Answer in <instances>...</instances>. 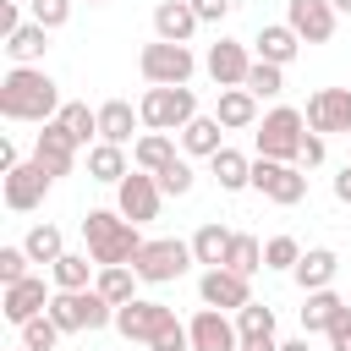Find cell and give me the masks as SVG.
I'll use <instances>...</instances> for the list:
<instances>
[{"label": "cell", "mask_w": 351, "mask_h": 351, "mask_svg": "<svg viewBox=\"0 0 351 351\" xmlns=\"http://www.w3.org/2000/svg\"><path fill=\"white\" fill-rule=\"evenodd\" d=\"M0 115L5 121H38L49 126L60 115V88L44 66H11L0 77Z\"/></svg>", "instance_id": "cell-1"}, {"label": "cell", "mask_w": 351, "mask_h": 351, "mask_svg": "<svg viewBox=\"0 0 351 351\" xmlns=\"http://www.w3.org/2000/svg\"><path fill=\"white\" fill-rule=\"evenodd\" d=\"M82 252L99 263V269H115V263H132L143 252V225H132L121 208H88L82 214Z\"/></svg>", "instance_id": "cell-2"}, {"label": "cell", "mask_w": 351, "mask_h": 351, "mask_svg": "<svg viewBox=\"0 0 351 351\" xmlns=\"http://www.w3.org/2000/svg\"><path fill=\"white\" fill-rule=\"evenodd\" d=\"M252 143H258V159L296 165V159H302V143H307V115H302V110H291V104H274V110L258 121Z\"/></svg>", "instance_id": "cell-3"}, {"label": "cell", "mask_w": 351, "mask_h": 351, "mask_svg": "<svg viewBox=\"0 0 351 351\" xmlns=\"http://www.w3.org/2000/svg\"><path fill=\"white\" fill-rule=\"evenodd\" d=\"M137 71H143L148 88H186L192 71H197V55H192V44H165V38H154V44H143Z\"/></svg>", "instance_id": "cell-4"}, {"label": "cell", "mask_w": 351, "mask_h": 351, "mask_svg": "<svg viewBox=\"0 0 351 351\" xmlns=\"http://www.w3.org/2000/svg\"><path fill=\"white\" fill-rule=\"evenodd\" d=\"M137 115L148 132H186V121H197V93L192 88H143Z\"/></svg>", "instance_id": "cell-5"}, {"label": "cell", "mask_w": 351, "mask_h": 351, "mask_svg": "<svg viewBox=\"0 0 351 351\" xmlns=\"http://www.w3.org/2000/svg\"><path fill=\"white\" fill-rule=\"evenodd\" d=\"M192 263H197V258H192V241H181V236H154V241H143V252L132 258V269H137L143 285H170V280H181Z\"/></svg>", "instance_id": "cell-6"}, {"label": "cell", "mask_w": 351, "mask_h": 351, "mask_svg": "<svg viewBox=\"0 0 351 351\" xmlns=\"http://www.w3.org/2000/svg\"><path fill=\"white\" fill-rule=\"evenodd\" d=\"M49 318L60 324V335H93V329L115 324V307L99 291H55L49 296Z\"/></svg>", "instance_id": "cell-7"}, {"label": "cell", "mask_w": 351, "mask_h": 351, "mask_svg": "<svg viewBox=\"0 0 351 351\" xmlns=\"http://www.w3.org/2000/svg\"><path fill=\"white\" fill-rule=\"evenodd\" d=\"M49 186H55V176H49L38 159H22L16 170H5V176H0V197H5V208H11V214L38 208V203L49 197Z\"/></svg>", "instance_id": "cell-8"}, {"label": "cell", "mask_w": 351, "mask_h": 351, "mask_svg": "<svg viewBox=\"0 0 351 351\" xmlns=\"http://www.w3.org/2000/svg\"><path fill=\"white\" fill-rule=\"evenodd\" d=\"M252 186L280 203V208H296L307 197V170L302 165H280V159H252Z\"/></svg>", "instance_id": "cell-9"}, {"label": "cell", "mask_w": 351, "mask_h": 351, "mask_svg": "<svg viewBox=\"0 0 351 351\" xmlns=\"http://www.w3.org/2000/svg\"><path fill=\"white\" fill-rule=\"evenodd\" d=\"M170 324H176V307H165V302H154V296H137V302L115 307V329H121L126 340H137V346H154Z\"/></svg>", "instance_id": "cell-10"}, {"label": "cell", "mask_w": 351, "mask_h": 351, "mask_svg": "<svg viewBox=\"0 0 351 351\" xmlns=\"http://www.w3.org/2000/svg\"><path fill=\"white\" fill-rule=\"evenodd\" d=\"M159 203H165V192H159V176H148V170H132V176L115 186V208H121L132 225H154V219H159Z\"/></svg>", "instance_id": "cell-11"}, {"label": "cell", "mask_w": 351, "mask_h": 351, "mask_svg": "<svg viewBox=\"0 0 351 351\" xmlns=\"http://www.w3.org/2000/svg\"><path fill=\"white\" fill-rule=\"evenodd\" d=\"M252 49L241 44V38H219V44H208V55H203V71H208V82L214 88H241L247 82V71H252Z\"/></svg>", "instance_id": "cell-12"}, {"label": "cell", "mask_w": 351, "mask_h": 351, "mask_svg": "<svg viewBox=\"0 0 351 351\" xmlns=\"http://www.w3.org/2000/svg\"><path fill=\"white\" fill-rule=\"evenodd\" d=\"M307 132H318V137H329V132H346L351 137V88H318V93H307Z\"/></svg>", "instance_id": "cell-13"}, {"label": "cell", "mask_w": 351, "mask_h": 351, "mask_svg": "<svg viewBox=\"0 0 351 351\" xmlns=\"http://www.w3.org/2000/svg\"><path fill=\"white\" fill-rule=\"evenodd\" d=\"M285 22L296 27L302 44H329L340 11H335V0H285Z\"/></svg>", "instance_id": "cell-14"}, {"label": "cell", "mask_w": 351, "mask_h": 351, "mask_svg": "<svg viewBox=\"0 0 351 351\" xmlns=\"http://www.w3.org/2000/svg\"><path fill=\"white\" fill-rule=\"evenodd\" d=\"M186 335H192V351H241V329L219 307H197L192 324H186Z\"/></svg>", "instance_id": "cell-15"}, {"label": "cell", "mask_w": 351, "mask_h": 351, "mask_svg": "<svg viewBox=\"0 0 351 351\" xmlns=\"http://www.w3.org/2000/svg\"><path fill=\"white\" fill-rule=\"evenodd\" d=\"M197 296H203V307L241 313V307L252 302V285H247V274H236V269H203V280H197Z\"/></svg>", "instance_id": "cell-16"}, {"label": "cell", "mask_w": 351, "mask_h": 351, "mask_svg": "<svg viewBox=\"0 0 351 351\" xmlns=\"http://www.w3.org/2000/svg\"><path fill=\"white\" fill-rule=\"evenodd\" d=\"M49 296L55 291H44V280L38 274H27V280H16V285H5V296H0V313H5V324H33V318H44L49 313Z\"/></svg>", "instance_id": "cell-17"}, {"label": "cell", "mask_w": 351, "mask_h": 351, "mask_svg": "<svg viewBox=\"0 0 351 351\" xmlns=\"http://www.w3.org/2000/svg\"><path fill=\"white\" fill-rule=\"evenodd\" d=\"M33 159H38L49 176H71V170H77V143L66 137L60 121H49V126L33 137Z\"/></svg>", "instance_id": "cell-18"}, {"label": "cell", "mask_w": 351, "mask_h": 351, "mask_svg": "<svg viewBox=\"0 0 351 351\" xmlns=\"http://www.w3.org/2000/svg\"><path fill=\"white\" fill-rule=\"evenodd\" d=\"M197 27H203V22H197L192 0H159V5H154V38H165V44H192Z\"/></svg>", "instance_id": "cell-19"}, {"label": "cell", "mask_w": 351, "mask_h": 351, "mask_svg": "<svg viewBox=\"0 0 351 351\" xmlns=\"http://www.w3.org/2000/svg\"><path fill=\"white\" fill-rule=\"evenodd\" d=\"M252 55H258V60H269V66H291V60L302 55V38H296V27H291V22H263V27H258V38H252Z\"/></svg>", "instance_id": "cell-20"}, {"label": "cell", "mask_w": 351, "mask_h": 351, "mask_svg": "<svg viewBox=\"0 0 351 351\" xmlns=\"http://www.w3.org/2000/svg\"><path fill=\"white\" fill-rule=\"evenodd\" d=\"M137 126H143V115H137L132 99H104V104H99V143L126 148V143H137V137H132Z\"/></svg>", "instance_id": "cell-21"}, {"label": "cell", "mask_w": 351, "mask_h": 351, "mask_svg": "<svg viewBox=\"0 0 351 351\" xmlns=\"http://www.w3.org/2000/svg\"><path fill=\"white\" fill-rule=\"evenodd\" d=\"M214 115H219V126L225 132H258V99L247 93V88H219V99H214Z\"/></svg>", "instance_id": "cell-22"}, {"label": "cell", "mask_w": 351, "mask_h": 351, "mask_svg": "<svg viewBox=\"0 0 351 351\" xmlns=\"http://www.w3.org/2000/svg\"><path fill=\"white\" fill-rule=\"evenodd\" d=\"M176 159H181V154H176V137H170V132H143V137L132 143V170L165 176Z\"/></svg>", "instance_id": "cell-23"}, {"label": "cell", "mask_w": 351, "mask_h": 351, "mask_svg": "<svg viewBox=\"0 0 351 351\" xmlns=\"http://www.w3.org/2000/svg\"><path fill=\"white\" fill-rule=\"evenodd\" d=\"M335 274H340V258H335L329 247H307V252H302V263L291 269V280L302 285V296H307V291H329V285H335Z\"/></svg>", "instance_id": "cell-24"}, {"label": "cell", "mask_w": 351, "mask_h": 351, "mask_svg": "<svg viewBox=\"0 0 351 351\" xmlns=\"http://www.w3.org/2000/svg\"><path fill=\"white\" fill-rule=\"evenodd\" d=\"M340 313H346V296L335 285L329 291H307V302H302V335H329Z\"/></svg>", "instance_id": "cell-25"}, {"label": "cell", "mask_w": 351, "mask_h": 351, "mask_svg": "<svg viewBox=\"0 0 351 351\" xmlns=\"http://www.w3.org/2000/svg\"><path fill=\"white\" fill-rule=\"evenodd\" d=\"M230 241H236V230H225L219 219H208V225H197V230H192V258H197L203 269H225Z\"/></svg>", "instance_id": "cell-26"}, {"label": "cell", "mask_w": 351, "mask_h": 351, "mask_svg": "<svg viewBox=\"0 0 351 351\" xmlns=\"http://www.w3.org/2000/svg\"><path fill=\"white\" fill-rule=\"evenodd\" d=\"M126 176H132V159H126V148H115V143H93V148H88V181L121 186Z\"/></svg>", "instance_id": "cell-27"}, {"label": "cell", "mask_w": 351, "mask_h": 351, "mask_svg": "<svg viewBox=\"0 0 351 351\" xmlns=\"http://www.w3.org/2000/svg\"><path fill=\"white\" fill-rule=\"evenodd\" d=\"M181 148H186L192 159H214V154L225 148V126H219V115H197V121H186Z\"/></svg>", "instance_id": "cell-28"}, {"label": "cell", "mask_w": 351, "mask_h": 351, "mask_svg": "<svg viewBox=\"0 0 351 351\" xmlns=\"http://www.w3.org/2000/svg\"><path fill=\"white\" fill-rule=\"evenodd\" d=\"M208 176L219 181V192H241V186H252V159L241 148H219L208 159Z\"/></svg>", "instance_id": "cell-29"}, {"label": "cell", "mask_w": 351, "mask_h": 351, "mask_svg": "<svg viewBox=\"0 0 351 351\" xmlns=\"http://www.w3.org/2000/svg\"><path fill=\"white\" fill-rule=\"evenodd\" d=\"M44 49H49V27H38V22H22V27L5 38L11 66H38V60H44Z\"/></svg>", "instance_id": "cell-30"}, {"label": "cell", "mask_w": 351, "mask_h": 351, "mask_svg": "<svg viewBox=\"0 0 351 351\" xmlns=\"http://www.w3.org/2000/svg\"><path fill=\"white\" fill-rule=\"evenodd\" d=\"M55 121L66 126V137H71L77 148H93V143H99V110H88L82 99H66Z\"/></svg>", "instance_id": "cell-31"}, {"label": "cell", "mask_w": 351, "mask_h": 351, "mask_svg": "<svg viewBox=\"0 0 351 351\" xmlns=\"http://www.w3.org/2000/svg\"><path fill=\"white\" fill-rule=\"evenodd\" d=\"M137 269L132 263H115V269H99V280H93V291L110 302V307H126V302H137Z\"/></svg>", "instance_id": "cell-32"}, {"label": "cell", "mask_w": 351, "mask_h": 351, "mask_svg": "<svg viewBox=\"0 0 351 351\" xmlns=\"http://www.w3.org/2000/svg\"><path fill=\"white\" fill-rule=\"evenodd\" d=\"M49 280H55V291H93L88 280H99V263H93L88 252H66V258L49 269Z\"/></svg>", "instance_id": "cell-33"}, {"label": "cell", "mask_w": 351, "mask_h": 351, "mask_svg": "<svg viewBox=\"0 0 351 351\" xmlns=\"http://www.w3.org/2000/svg\"><path fill=\"white\" fill-rule=\"evenodd\" d=\"M22 247H27V258L44 263V269H55V263L66 258V236H60V225H33V230L22 236Z\"/></svg>", "instance_id": "cell-34"}, {"label": "cell", "mask_w": 351, "mask_h": 351, "mask_svg": "<svg viewBox=\"0 0 351 351\" xmlns=\"http://www.w3.org/2000/svg\"><path fill=\"white\" fill-rule=\"evenodd\" d=\"M252 99H280L285 93V66H269V60H252V71H247V82H241Z\"/></svg>", "instance_id": "cell-35"}, {"label": "cell", "mask_w": 351, "mask_h": 351, "mask_svg": "<svg viewBox=\"0 0 351 351\" xmlns=\"http://www.w3.org/2000/svg\"><path fill=\"white\" fill-rule=\"evenodd\" d=\"M225 269H236V274H258L263 269V241L258 236H247V230H236V241H230V258H225Z\"/></svg>", "instance_id": "cell-36"}, {"label": "cell", "mask_w": 351, "mask_h": 351, "mask_svg": "<svg viewBox=\"0 0 351 351\" xmlns=\"http://www.w3.org/2000/svg\"><path fill=\"white\" fill-rule=\"evenodd\" d=\"M302 252H307V247H302L296 236H285V230H280V236H269V241H263V269H280V274H291V269L302 263Z\"/></svg>", "instance_id": "cell-37"}, {"label": "cell", "mask_w": 351, "mask_h": 351, "mask_svg": "<svg viewBox=\"0 0 351 351\" xmlns=\"http://www.w3.org/2000/svg\"><path fill=\"white\" fill-rule=\"evenodd\" d=\"M16 335H22L16 346H27V351H55V346H60V324H55L49 313H44V318H33V324H22Z\"/></svg>", "instance_id": "cell-38"}, {"label": "cell", "mask_w": 351, "mask_h": 351, "mask_svg": "<svg viewBox=\"0 0 351 351\" xmlns=\"http://www.w3.org/2000/svg\"><path fill=\"white\" fill-rule=\"evenodd\" d=\"M71 5H77V0H27V22H38V27L60 33V27L71 22Z\"/></svg>", "instance_id": "cell-39"}, {"label": "cell", "mask_w": 351, "mask_h": 351, "mask_svg": "<svg viewBox=\"0 0 351 351\" xmlns=\"http://www.w3.org/2000/svg\"><path fill=\"white\" fill-rule=\"evenodd\" d=\"M33 274V258H27V247L16 241V247H0V285H16V280H27Z\"/></svg>", "instance_id": "cell-40"}, {"label": "cell", "mask_w": 351, "mask_h": 351, "mask_svg": "<svg viewBox=\"0 0 351 351\" xmlns=\"http://www.w3.org/2000/svg\"><path fill=\"white\" fill-rule=\"evenodd\" d=\"M236 329H241V335H274V307H269V302H247V307L236 313Z\"/></svg>", "instance_id": "cell-41"}, {"label": "cell", "mask_w": 351, "mask_h": 351, "mask_svg": "<svg viewBox=\"0 0 351 351\" xmlns=\"http://www.w3.org/2000/svg\"><path fill=\"white\" fill-rule=\"evenodd\" d=\"M192 186H197V170H192L186 159H176V165L159 176V192H165V197H186Z\"/></svg>", "instance_id": "cell-42"}, {"label": "cell", "mask_w": 351, "mask_h": 351, "mask_svg": "<svg viewBox=\"0 0 351 351\" xmlns=\"http://www.w3.org/2000/svg\"><path fill=\"white\" fill-rule=\"evenodd\" d=\"M192 11H197V22H214V27H219V22L236 11V0H192Z\"/></svg>", "instance_id": "cell-43"}, {"label": "cell", "mask_w": 351, "mask_h": 351, "mask_svg": "<svg viewBox=\"0 0 351 351\" xmlns=\"http://www.w3.org/2000/svg\"><path fill=\"white\" fill-rule=\"evenodd\" d=\"M22 22H27V16H22V0H0V38H11Z\"/></svg>", "instance_id": "cell-44"}, {"label": "cell", "mask_w": 351, "mask_h": 351, "mask_svg": "<svg viewBox=\"0 0 351 351\" xmlns=\"http://www.w3.org/2000/svg\"><path fill=\"white\" fill-rule=\"evenodd\" d=\"M324 154H329V148H324V137H318V132H307V143H302V159H296V165H302V170H313V165H324Z\"/></svg>", "instance_id": "cell-45"}, {"label": "cell", "mask_w": 351, "mask_h": 351, "mask_svg": "<svg viewBox=\"0 0 351 351\" xmlns=\"http://www.w3.org/2000/svg\"><path fill=\"white\" fill-rule=\"evenodd\" d=\"M329 351H351V307L335 318V329H329Z\"/></svg>", "instance_id": "cell-46"}, {"label": "cell", "mask_w": 351, "mask_h": 351, "mask_svg": "<svg viewBox=\"0 0 351 351\" xmlns=\"http://www.w3.org/2000/svg\"><path fill=\"white\" fill-rule=\"evenodd\" d=\"M241 351H280L274 335H241Z\"/></svg>", "instance_id": "cell-47"}, {"label": "cell", "mask_w": 351, "mask_h": 351, "mask_svg": "<svg viewBox=\"0 0 351 351\" xmlns=\"http://www.w3.org/2000/svg\"><path fill=\"white\" fill-rule=\"evenodd\" d=\"M335 197L351 203V165H340V176H335Z\"/></svg>", "instance_id": "cell-48"}, {"label": "cell", "mask_w": 351, "mask_h": 351, "mask_svg": "<svg viewBox=\"0 0 351 351\" xmlns=\"http://www.w3.org/2000/svg\"><path fill=\"white\" fill-rule=\"evenodd\" d=\"M307 340H313V335H296V340H280V351H313Z\"/></svg>", "instance_id": "cell-49"}, {"label": "cell", "mask_w": 351, "mask_h": 351, "mask_svg": "<svg viewBox=\"0 0 351 351\" xmlns=\"http://www.w3.org/2000/svg\"><path fill=\"white\" fill-rule=\"evenodd\" d=\"M335 11H351V0H335Z\"/></svg>", "instance_id": "cell-50"}, {"label": "cell", "mask_w": 351, "mask_h": 351, "mask_svg": "<svg viewBox=\"0 0 351 351\" xmlns=\"http://www.w3.org/2000/svg\"><path fill=\"white\" fill-rule=\"evenodd\" d=\"M88 5H104V0H88Z\"/></svg>", "instance_id": "cell-51"}, {"label": "cell", "mask_w": 351, "mask_h": 351, "mask_svg": "<svg viewBox=\"0 0 351 351\" xmlns=\"http://www.w3.org/2000/svg\"><path fill=\"white\" fill-rule=\"evenodd\" d=\"M16 351H27V346H16Z\"/></svg>", "instance_id": "cell-52"}]
</instances>
